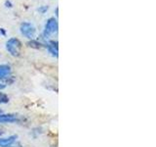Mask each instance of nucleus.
<instances>
[{
    "label": "nucleus",
    "instance_id": "obj_2",
    "mask_svg": "<svg viewBox=\"0 0 156 147\" xmlns=\"http://www.w3.org/2000/svg\"><path fill=\"white\" fill-rule=\"evenodd\" d=\"M21 32H22L23 35H25V37L29 39H32L35 35V32H36V30H35L34 26L30 23L27 22H23L21 24Z\"/></svg>",
    "mask_w": 156,
    "mask_h": 147
},
{
    "label": "nucleus",
    "instance_id": "obj_14",
    "mask_svg": "<svg viewBox=\"0 0 156 147\" xmlns=\"http://www.w3.org/2000/svg\"><path fill=\"white\" fill-rule=\"evenodd\" d=\"M0 114H2V110H0Z\"/></svg>",
    "mask_w": 156,
    "mask_h": 147
},
{
    "label": "nucleus",
    "instance_id": "obj_6",
    "mask_svg": "<svg viewBox=\"0 0 156 147\" xmlns=\"http://www.w3.org/2000/svg\"><path fill=\"white\" fill-rule=\"evenodd\" d=\"M18 138L17 136H10L5 138H1L0 137V147H9L11 146L14 142L16 141V139Z\"/></svg>",
    "mask_w": 156,
    "mask_h": 147
},
{
    "label": "nucleus",
    "instance_id": "obj_13",
    "mask_svg": "<svg viewBox=\"0 0 156 147\" xmlns=\"http://www.w3.org/2000/svg\"><path fill=\"white\" fill-rule=\"evenodd\" d=\"M6 87V85L5 84H0V90H2V89H4Z\"/></svg>",
    "mask_w": 156,
    "mask_h": 147
},
{
    "label": "nucleus",
    "instance_id": "obj_9",
    "mask_svg": "<svg viewBox=\"0 0 156 147\" xmlns=\"http://www.w3.org/2000/svg\"><path fill=\"white\" fill-rule=\"evenodd\" d=\"M8 101H9L8 96H7L6 94L2 93V92H0V104H5V103H8Z\"/></svg>",
    "mask_w": 156,
    "mask_h": 147
},
{
    "label": "nucleus",
    "instance_id": "obj_3",
    "mask_svg": "<svg viewBox=\"0 0 156 147\" xmlns=\"http://www.w3.org/2000/svg\"><path fill=\"white\" fill-rule=\"evenodd\" d=\"M58 22L55 18H50L47 20L46 25H45V28H44V36H49V35L55 34V32H58Z\"/></svg>",
    "mask_w": 156,
    "mask_h": 147
},
{
    "label": "nucleus",
    "instance_id": "obj_10",
    "mask_svg": "<svg viewBox=\"0 0 156 147\" xmlns=\"http://www.w3.org/2000/svg\"><path fill=\"white\" fill-rule=\"evenodd\" d=\"M46 10H48V7H47V6H45V7H43V8H40L39 9V11H41L42 13H44V12L46 11Z\"/></svg>",
    "mask_w": 156,
    "mask_h": 147
},
{
    "label": "nucleus",
    "instance_id": "obj_1",
    "mask_svg": "<svg viewBox=\"0 0 156 147\" xmlns=\"http://www.w3.org/2000/svg\"><path fill=\"white\" fill-rule=\"evenodd\" d=\"M6 49L12 56L18 57L21 53L22 43L18 38H10L6 42Z\"/></svg>",
    "mask_w": 156,
    "mask_h": 147
},
{
    "label": "nucleus",
    "instance_id": "obj_7",
    "mask_svg": "<svg viewBox=\"0 0 156 147\" xmlns=\"http://www.w3.org/2000/svg\"><path fill=\"white\" fill-rule=\"evenodd\" d=\"M46 46L52 55L55 56V57H58V42L54 41V40H51Z\"/></svg>",
    "mask_w": 156,
    "mask_h": 147
},
{
    "label": "nucleus",
    "instance_id": "obj_11",
    "mask_svg": "<svg viewBox=\"0 0 156 147\" xmlns=\"http://www.w3.org/2000/svg\"><path fill=\"white\" fill-rule=\"evenodd\" d=\"M5 5H6V7H12V4H11L10 1H6L5 2Z\"/></svg>",
    "mask_w": 156,
    "mask_h": 147
},
{
    "label": "nucleus",
    "instance_id": "obj_4",
    "mask_svg": "<svg viewBox=\"0 0 156 147\" xmlns=\"http://www.w3.org/2000/svg\"><path fill=\"white\" fill-rule=\"evenodd\" d=\"M18 121V116L15 114H0V124H2V123H16Z\"/></svg>",
    "mask_w": 156,
    "mask_h": 147
},
{
    "label": "nucleus",
    "instance_id": "obj_5",
    "mask_svg": "<svg viewBox=\"0 0 156 147\" xmlns=\"http://www.w3.org/2000/svg\"><path fill=\"white\" fill-rule=\"evenodd\" d=\"M12 70L9 65H0V80H6L11 75Z\"/></svg>",
    "mask_w": 156,
    "mask_h": 147
},
{
    "label": "nucleus",
    "instance_id": "obj_8",
    "mask_svg": "<svg viewBox=\"0 0 156 147\" xmlns=\"http://www.w3.org/2000/svg\"><path fill=\"white\" fill-rule=\"evenodd\" d=\"M28 45H29L30 47H32V48L39 49L43 46V44L40 43V42H38V41H36V40H31L30 42H28Z\"/></svg>",
    "mask_w": 156,
    "mask_h": 147
},
{
    "label": "nucleus",
    "instance_id": "obj_12",
    "mask_svg": "<svg viewBox=\"0 0 156 147\" xmlns=\"http://www.w3.org/2000/svg\"><path fill=\"white\" fill-rule=\"evenodd\" d=\"M0 32H1V34H2V35H5V34H6L5 30H4V28H0Z\"/></svg>",
    "mask_w": 156,
    "mask_h": 147
}]
</instances>
